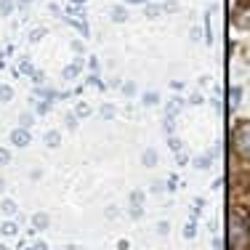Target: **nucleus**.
Wrapping results in <instances>:
<instances>
[{"instance_id": "a211bd4d", "label": "nucleus", "mask_w": 250, "mask_h": 250, "mask_svg": "<svg viewBox=\"0 0 250 250\" xmlns=\"http://www.w3.org/2000/svg\"><path fill=\"white\" fill-rule=\"evenodd\" d=\"M43 35H45V29H35V32H32V43H38Z\"/></svg>"}, {"instance_id": "393cba45", "label": "nucleus", "mask_w": 250, "mask_h": 250, "mask_svg": "<svg viewBox=\"0 0 250 250\" xmlns=\"http://www.w3.org/2000/svg\"><path fill=\"white\" fill-rule=\"evenodd\" d=\"M0 250H8V248H5V245H0Z\"/></svg>"}, {"instance_id": "39448f33", "label": "nucleus", "mask_w": 250, "mask_h": 250, "mask_svg": "<svg viewBox=\"0 0 250 250\" xmlns=\"http://www.w3.org/2000/svg\"><path fill=\"white\" fill-rule=\"evenodd\" d=\"M45 144H48V146H59V144H62V133H59V130H51V133L45 136Z\"/></svg>"}, {"instance_id": "5701e85b", "label": "nucleus", "mask_w": 250, "mask_h": 250, "mask_svg": "<svg viewBox=\"0 0 250 250\" xmlns=\"http://www.w3.org/2000/svg\"><path fill=\"white\" fill-rule=\"evenodd\" d=\"M35 250H48V245L45 242H35Z\"/></svg>"}, {"instance_id": "4468645a", "label": "nucleus", "mask_w": 250, "mask_h": 250, "mask_svg": "<svg viewBox=\"0 0 250 250\" xmlns=\"http://www.w3.org/2000/svg\"><path fill=\"white\" fill-rule=\"evenodd\" d=\"M11 160V152L8 149H0V165H5Z\"/></svg>"}, {"instance_id": "a878e982", "label": "nucleus", "mask_w": 250, "mask_h": 250, "mask_svg": "<svg viewBox=\"0 0 250 250\" xmlns=\"http://www.w3.org/2000/svg\"><path fill=\"white\" fill-rule=\"evenodd\" d=\"M67 250H77V248H75V245H72V248H67Z\"/></svg>"}, {"instance_id": "f03ea898", "label": "nucleus", "mask_w": 250, "mask_h": 250, "mask_svg": "<svg viewBox=\"0 0 250 250\" xmlns=\"http://www.w3.org/2000/svg\"><path fill=\"white\" fill-rule=\"evenodd\" d=\"M11 141H14V146H29V130L16 128L14 133H11Z\"/></svg>"}, {"instance_id": "6e6552de", "label": "nucleus", "mask_w": 250, "mask_h": 250, "mask_svg": "<svg viewBox=\"0 0 250 250\" xmlns=\"http://www.w3.org/2000/svg\"><path fill=\"white\" fill-rule=\"evenodd\" d=\"M11 96H14L11 85H0V101H11Z\"/></svg>"}, {"instance_id": "412c9836", "label": "nucleus", "mask_w": 250, "mask_h": 250, "mask_svg": "<svg viewBox=\"0 0 250 250\" xmlns=\"http://www.w3.org/2000/svg\"><path fill=\"white\" fill-rule=\"evenodd\" d=\"M88 112H91V109H88V104H80V106H77V115H88Z\"/></svg>"}, {"instance_id": "b1692460", "label": "nucleus", "mask_w": 250, "mask_h": 250, "mask_svg": "<svg viewBox=\"0 0 250 250\" xmlns=\"http://www.w3.org/2000/svg\"><path fill=\"white\" fill-rule=\"evenodd\" d=\"M3 189H5V181H3V178H0V192H3Z\"/></svg>"}, {"instance_id": "f3484780", "label": "nucleus", "mask_w": 250, "mask_h": 250, "mask_svg": "<svg viewBox=\"0 0 250 250\" xmlns=\"http://www.w3.org/2000/svg\"><path fill=\"white\" fill-rule=\"evenodd\" d=\"M208 160H210V154H208V157H200V160H197V163H194V165H197V168H208V165H210V163H208Z\"/></svg>"}, {"instance_id": "2eb2a0df", "label": "nucleus", "mask_w": 250, "mask_h": 250, "mask_svg": "<svg viewBox=\"0 0 250 250\" xmlns=\"http://www.w3.org/2000/svg\"><path fill=\"white\" fill-rule=\"evenodd\" d=\"M101 115H104V117H115V106H101Z\"/></svg>"}, {"instance_id": "f8f14e48", "label": "nucleus", "mask_w": 250, "mask_h": 250, "mask_svg": "<svg viewBox=\"0 0 250 250\" xmlns=\"http://www.w3.org/2000/svg\"><path fill=\"white\" fill-rule=\"evenodd\" d=\"M3 210H5V213H14V210H16V202H14V200H5V202H3Z\"/></svg>"}, {"instance_id": "9d476101", "label": "nucleus", "mask_w": 250, "mask_h": 250, "mask_svg": "<svg viewBox=\"0 0 250 250\" xmlns=\"http://www.w3.org/2000/svg\"><path fill=\"white\" fill-rule=\"evenodd\" d=\"M157 104V93H146L144 96V106H154Z\"/></svg>"}, {"instance_id": "ddd939ff", "label": "nucleus", "mask_w": 250, "mask_h": 250, "mask_svg": "<svg viewBox=\"0 0 250 250\" xmlns=\"http://www.w3.org/2000/svg\"><path fill=\"white\" fill-rule=\"evenodd\" d=\"M240 96H242V91H240V88H234V91H231V104H240Z\"/></svg>"}, {"instance_id": "7ed1b4c3", "label": "nucleus", "mask_w": 250, "mask_h": 250, "mask_svg": "<svg viewBox=\"0 0 250 250\" xmlns=\"http://www.w3.org/2000/svg\"><path fill=\"white\" fill-rule=\"evenodd\" d=\"M141 163H144L146 168H154V165H157V152H154V149H146L144 154H141Z\"/></svg>"}, {"instance_id": "9b49d317", "label": "nucleus", "mask_w": 250, "mask_h": 250, "mask_svg": "<svg viewBox=\"0 0 250 250\" xmlns=\"http://www.w3.org/2000/svg\"><path fill=\"white\" fill-rule=\"evenodd\" d=\"M130 202H133V205H141V202H144V192H133L130 194Z\"/></svg>"}, {"instance_id": "0eeeda50", "label": "nucleus", "mask_w": 250, "mask_h": 250, "mask_svg": "<svg viewBox=\"0 0 250 250\" xmlns=\"http://www.w3.org/2000/svg\"><path fill=\"white\" fill-rule=\"evenodd\" d=\"M11 11H14V0H0V14L8 16Z\"/></svg>"}, {"instance_id": "bb28decb", "label": "nucleus", "mask_w": 250, "mask_h": 250, "mask_svg": "<svg viewBox=\"0 0 250 250\" xmlns=\"http://www.w3.org/2000/svg\"><path fill=\"white\" fill-rule=\"evenodd\" d=\"M21 3H29V0H21Z\"/></svg>"}, {"instance_id": "423d86ee", "label": "nucleus", "mask_w": 250, "mask_h": 250, "mask_svg": "<svg viewBox=\"0 0 250 250\" xmlns=\"http://www.w3.org/2000/svg\"><path fill=\"white\" fill-rule=\"evenodd\" d=\"M112 19H115V21H125V19H128V11H125L123 5H117V8H112Z\"/></svg>"}, {"instance_id": "dca6fc26", "label": "nucleus", "mask_w": 250, "mask_h": 250, "mask_svg": "<svg viewBox=\"0 0 250 250\" xmlns=\"http://www.w3.org/2000/svg\"><path fill=\"white\" fill-rule=\"evenodd\" d=\"M123 91L128 93V96H133V93H136V85H133V83H125V85H123Z\"/></svg>"}, {"instance_id": "20e7f679", "label": "nucleus", "mask_w": 250, "mask_h": 250, "mask_svg": "<svg viewBox=\"0 0 250 250\" xmlns=\"http://www.w3.org/2000/svg\"><path fill=\"white\" fill-rule=\"evenodd\" d=\"M32 226H35V229H45V226H48V216H45V213H35V216H32Z\"/></svg>"}, {"instance_id": "4be33fe9", "label": "nucleus", "mask_w": 250, "mask_h": 250, "mask_svg": "<svg viewBox=\"0 0 250 250\" xmlns=\"http://www.w3.org/2000/svg\"><path fill=\"white\" fill-rule=\"evenodd\" d=\"M184 234H187V237H194V224H189V226H187V231H184Z\"/></svg>"}, {"instance_id": "aec40b11", "label": "nucleus", "mask_w": 250, "mask_h": 250, "mask_svg": "<svg viewBox=\"0 0 250 250\" xmlns=\"http://www.w3.org/2000/svg\"><path fill=\"white\" fill-rule=\"evenodd\" d=\"M21 125H24V128H29V125H32V115H24V117H21Z\"/></svg>"}, {"instance_id": "f257e3e1", "label": "nucleus", "mask_w": 250, "mask_h": 250, "mask_svg": "<svg viewBox=\"0 0 250 250\" xmlns=\"http://www.w3.org/2000/svg\"><path fill=\"white\" fill-rule=\"evenodd\" d=\"M234 149L240 157L250 160V123L248 120L237 123V128H234Z\"/></svg>"}, {"instance_id": "6ab92c4d", "label": "nucleus", "mask_w": 250, "mask_h": 250, "mask_svg": "<svg viewBox=\"0 0 250 250\" xmlns=\"http://www.w3.org/2000/svg\"><path fill=\"white\" fill-rule=\"evenodd\" d=\"M157 14H160L157 5H146V16H157Z\"/></svg>"}, {"instance_id": "1a4fd4ad", "label": "nucleus", "mask_w": 250, "mask_h": 250, "mask_svg": "<svg viewBox=\"0 0 250 250\" xmlns=\"http://www.w3.org/2000/svg\"><path fill=\"white\" fill-rule=\"evenodd\" d=\"M3 234H8V237L16 234V224H14V221H5V224H3Z\"/></svg>"}]
</instances>
